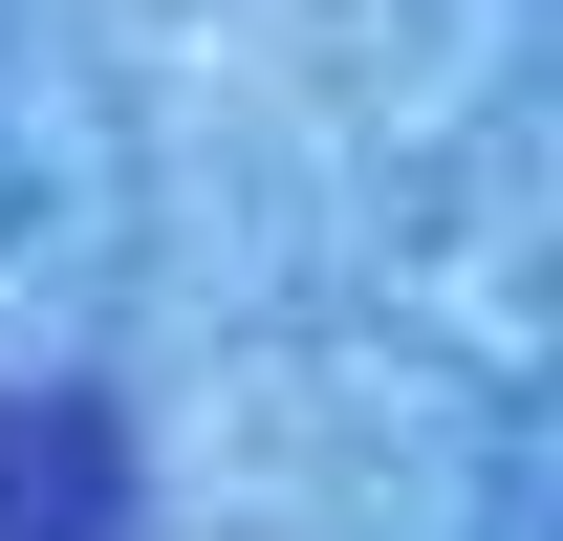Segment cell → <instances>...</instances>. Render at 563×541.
I'll return each mask as SVG.
<instances>
[{
  "mask_svg": "<svg viewBox=\"0 0 563 541\" xmlns=\"http://www.w3.org/2000/svg\"><path fill=\"white\" fill-rule=\"evenodd\" d=\"M0 541H131V433H109V390H0Z\"/></svg>",
  "mask_w": 563,
  "mask_h": 541,
  "instance_id": "obj_1",
  "label": "cell"
}]
</instances>
